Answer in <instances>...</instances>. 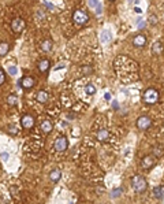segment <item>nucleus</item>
<instances>
[{"label":"nucleus","instance_id":"obj_8","mask_svg":"<svg viewBox=\"0 0 164 204\" xmlns=\"http://www.w3.org/2000/svg\"><path fill=\"white\" fill-rule=\"evenodd\" d=\"M19 84H20V87L25 88V89H32V88L34 87V84H36V81H34L33 77H23Z\"/></svg>","mask_w":164,"mask_h":204},{"label":"nucleus","instance_id":"obj_4","mask_svg":"<svg viewBox=\"0 0 164 204\" xmlns=\"http://www.w3.org/2000/svg\"><path fill=\"white\" fill-rule=\"evenodd\" d=\"M25 26H26V23L22 18H14L13 21H11V29H13V32L17 33V34L22 33L23 29H25Z\"/></svg>","mask_w":164,"mask_h":204},{"label":"nucleus","instance_id":"obj_33","mask_svg":"<svg viewBox=\"0 0 164 204\" xmlns=\"http://www.w3.org/2000/svg\"><path fill=\"white\" fill-rule=\"evenodd\" d=\"M112 107H114V108H118V107H119V106H118V104H116V102H114V104H112Z\"/></svg>","mask_w":164,"mask_h":204},{"label":"nucleus","instance_id":"obj_7","mask_svg":"<svg viewBox=\"0 0 164 204\" xmlns=\"http://www.w3.org/2000/svg\"><path fill=\"white\" fill-rule=\"evenodd\" d=\"M20 125L23 126V129H32L34 126V118L30 114H25L20 119Z\"/></svg>","mask_w":164,"mask_h":204},{"label":"nucleus","instance_id":"obj_17","mask_svg":"<svg viewBox=\"0 0 164 204\" xmlns=\"http://www.w3.org/2000/svg\"><path fill=\"white\" fill-rule=\"evenodd\" d=\"M62 177V171L59 168H55V170H52L51 173H49V179H51L52 182H58L60 179Z\"/></svg>","mask_w":164,"mask_h":204},{"label":"nucleus","instance_id":"obj_22","mask_svg":"<svg viewBox=\"0 0 164 204\" xmlns=\"http://www.w3.org/2000/svg\"><path fill=\"white\" fill-rule=\"evenodd\" d=\"M164 153V151L162 147H153V149H152V156L153 158H162Z\"/></svg>","mask_w":164,"mask_h":204},{"label":"nucleus","instance_id":"obj_26","mask_svg":"<svg viewBox=\"0 0 164 204\" xmlns=\"http://www.w3.org/2000/svg\"><path fill=\"white\" fill-rule=\"evenodd\" d=\"M85 90H86L88 94H95V93H96V87H93L92 84H89V85H86Z\"/></svg>","mask_w":164,"mask_h":204},{"label":"nucleus","instance_id":"obj_21","mask_svg":"<svg viewBox=\"0 0 164 204\" xmlns=\"http://www.w3.org/2000/svg\"><path fill=\"white\" fill-rule=\"evenodd\" d=\"M17 103H18V96H17L15 93H11L7 96V104L10 106V107H14V106H17Z\"/></svg>","mask_w":164,"mask_h":204},{"label":"nucleus","instance_id":"obj_25","mask_svg":"<svg viewBox=\"0 0 164 204\" xmlns=\"http://www.w3.org/2000/svg\"><path fill=\"white\" fill-rule=\"evenodd\" d=\"M81 70H82V74H84V75H90L93 73V67L92 66H84Z\"/></svg>","mask_w":164,"mask_h":204},{"label":"nucleus","instance_id":"obj_30","mask_svg":"<svg viewBox=\"0 0 164 204\" xmlns=\"http://www.w3.org/2000/svg\"><path fill=\"white\" fill-rule=\"evenodd\" d=\"M149 22L152 23V25H155V23L157 22V19H156V17L155 15H151V18H149Z\"/></svg>","mask_w":164,"mask_h":204},{"label":"nucleus","instance_id":"obj_11","mask_svg":"<svg viewBox=\"0 0 164 204\" xmlns=\"http://www.w3.org/2000/svg\"><path fill=\"white\" fill-rule=\"evenodd\" d=\"M133 44H134V47H144L146 44V37L144 34H137L133 38Z\"/></svg>","mask_w":164,"mask_h":204},{"label":"nucleus","instance_id":"obj_32","mask_svg":"<svg viewBox=\"0 0 164 204\" xmlns=\"http://www.w3.org/2000/svg\"><path fill=\"white\" fill-rule=\"evenodd\" d=\"M144 28H145V22H144V21H140V22H138V29H141V30H142Z\"/></svg>","mask_w":164,"mask_h":204},{"label":"nucleus","instance_id":"obj_10","mask_svg":"<svg viewBox=\"0 0 164 204\" xmlns=\"http://www.w3.org/2000/svg\"><path fill=\"white\" fill-rule=\"evenodd\" d=\"M141 166L144 168H152L155 166V159H153V156H145V158L142 159V162H141Z\"/></svg>","mask_w":164,"mask_h":204},{"label":"nucleus","instance_id":"obj_12","mask_svg":"<svg viewBox=\"0 0 164 204\" xmlns=\"http://www.w3.org/2000/svg\"><path fill=\"white\" fill-rule=\"evenodd\" d=\"M163 51H164L163 43H160V41H155L153 45H152V54H153V55H160V54H163Z\"/></svg>","mask_w":164,"mask_h":204},{"label":"nucleus","instance_id":"obj_1","mask_svg":"<svg viewBox=\"0 0 164 204\" xmlns=\"http://www.w3.org/2000/svg\"><path fill=\"white\" fill-rule=\"evenodd\" d=\"M131 186H133L136 193H144V192L146 191V188H148V182H146L144 175L137 174V175H134L133 179H131Z\"/></svg>","mask_w":164,"mask_h":204},{"label":"nucleus","instance_id":"obj_28","mask_svg":"<svg viewBox=\"0 0 164 204\" xmlns=\"http://www.w3.org/2000/svg\"><path fill=\"white\" fill-rule=\"evenodd\" d=\"M6 82V74L2 69H0V85H3Z\"/></svg>","mask_w":164,"mask_h":204},{"label":"nucleus","instance_id":"obj_18","mask_svg":"<svg viewBox=\"0 0 164 204\" xmlns=\"http://www.w3.org/2000/svg\"><path fill=\"white\" fill-rule=\"evenodd\" d=\"M153 194H155V197L159 199V200L164 199V185L163 186H156V188L153 189Z\"/></svg>","mask_w":164,"mask_h":204},{"label":"nucleus","instance_id":"obj_27","mask_svg":"<svg viewBox=\"0 0 164 204\" xmlns=\"http://www.w3.org/2000/svg\"><path fill=\"white\" fill-rule=\"evenodd\" d=\"M17 73H18V67H15V66L8 67V74H10V75H15Z\"/></svg>","mask_w":164,"mask_h":204},{"label":"nucleus","instance_id":"obj_3","mask_svg":"<svg viewBox=\"0 0 164 204\" xmlns=\"http://www.w3.org/2000/svg\"><path fill=\"white\" fill-rule=\"evenodd\" d=\"M73 19H74V22L78 23V25H85V23L89 21V15H88V13H85L84 10H75L74 15H73Z\"/></svg>","mask_w":164,"mask_h":204},{"label":"nucleus","instance_id":"obj_34","mask_svg":"<svg viewBox=\"0 0 164 204\" xmlns=\"http://www.w3.org/2000/svg\"><path fill=\"white\" fill-rule=\"evenodd\" d=\"M110 2H115V0H110Z\"/></svg>","mask_w":164,"mask_h":204},{"label":"nucleus","instance_id":"obj_24","mask_svg":"<svg viewBox=\"0 0 164 204\" xmlns=\"http://www.w3.org/2000/svg\"><path fill=\"white\" fill-rule=\"evenodd\" d=\"M7 133L11 136H17L18 134V128H17V125H10L7 128Z\"/></svg>","mask_w":164,"mask_h":204},{"label":"nucleus","instance_id":"obj_29","mask_svg":"<svg viewBox=\"0 0 164 204\" xmlns=\"http://www.w3.org/2000/svg\"><path fill=\"white\" fill-rule=\"evenodd\" d=\"M121 193H122V189H121V188H119V189H115V191L111 193V197H118Z\"/></svg>","mask_w":164,"mask_h":204},{"label":"nucleus","instance_id":"obj_6","mask_svg":"<svg viewBox=\"0 0 164 204\" xmlns=\"http://www.w3.org/2000/svg\"><path fill=\"white\" fill-rule=\"evenodd\" d=\"M152 125V121L149 117H146V115H142V117H140L138 119H137V128L140 130H148L151 128Z\"/></svg>","mask_w":164,"mask_h":204},{"label":"nucleus","instance_id":"obj_13","mask_svg":"<svg viewBox=\"0 0 164 204\" xmlns=\"http://www.w3.org/2000/svg\"><path fill=\"white\" fill-rule=\"evenodd\" d=\"M37 100H39V103H41V104H45L49 100L48 92H45V90H39V92H37Z\"/></svg>","mask_w":164,"mask_h":204},{"label":"nucleus","instance_id":"obj_19","mask_svg":"<svg viewBox=\"0 0 164 204\" xmlns=\"http://www.w3.org/2000/svg\"><path fill=\"white\" fill-rule=\"evenodd\" d=\"M88 3H89V7L96 10L97 14L101 13V6H100V3H99V0H88Z\"/></svg>","mask_w":164,"mask_h":204},{"label":"nucleus","instance_id":"obj_9","mask_svg":"<svg viewBox=\"0 0 164 204\" xmlns=\"http://www.w3.org/2000/svg\"><path fill=\"white\" fill-rule=\"evenodd\" d=\"M37 67H39L40 73L45 74V73L49 70V67H51V62H49V59H41V60L39 62V64H37Z\"/></svg>","mask_w":164,"mask_h":204},{"label":"nucleus","instance_id":"obj_5","mask_svg":"<svg viewBox=\"0 0 164 204\" xmlns=\"http://www.w3.org/2000/svg\"><path fill=\"white\" fill-rule=\"evenodd\" d=\"M54 147L58 152H64V151L67 149V147H69V141H67V138L64 137V136H59V137L55 140Z\"/></svg>","mask_w":164,"mask_h":204},{"label":"nucleus","instance_id":"obj_16","mask_svg":"<svg viewBox=\"0 0 164 204\" xmlns=\"http://www.w3.org/2000/svg\"><path fill=\"white\" fill-rule=\"evenodd\" d=\"M52 129H54V123H52V121L47 119L41 123V130H43L44 133H51Z\"/></svg>","mask_w":164,"mask_h":204},{"label":"nucleus","instance_id":"obj_23","mask_svg":"<svg viewBox=\"0 0 164 204\" xmlns=\"http://www.w3.org/2000/svg\"><path fill=\"white\" fill-rule=\"evenodd\" d=\"M111 40V33L108 30H105V32H102L101 33V43H108V41Z\"/></svg>","mask_w":164,"mask_h":204},{"label":"nucleus","instance_id":"obj_14","mask_svg":"<svg viewBox=\"0 0 164 204\" xmlns=\"http://www.w3.org/2000/svg\"><path fill=\"white\" fill-rule=\"evenodd\" d=\"M96 137H97L99 141H107L108 138H110V132H108L107 129H101V130H99V132H97Z\"/></svg>","mask_w":164,"mask_h":204},{"label":"nucleus","instance_id":"obj_2","mask_svg":"<svg viewBox=\"0 0 164 204\" xmlns=\"http://www.w3.org/2000/svg\"><path fill=\"white\" fill-rule=\"evenodd\" d=\"M142 97L146 104H156L159 102V92L156 89H153V88H149V89H146L144 92Z\"/></svg>","mask_w":164,"mask_h":204},{"label":"nucleus","instance_id":"obj_31","mask_svg":"<svg viewBox=\"0 0 164 204\" xmlns=\"http://www.w3.org/2000/svg\"><path fill=\"white\" fill-rule=\"evenodd\" d=\"M0 158H2L3 160H7V159H8V153L7 152H3L2 155H0Z\"/></svg>","mask_w":164,"mask_h":204},{"label":"nucleus","instance_id":"obj_15","mask_svg":"<svg viewBox=\"0 0 164 204\" xmlns=\"http://www.w3.org/2000/svg\"><path fill=\"white\" fill-rule=\"evenodd\" d=\"M52 47H54V43H52V40H49V38H45V40L41 41V49H43L44 52H49L52 49Z\"/></svg>","mask_w":164,"mask_h":204},{"label":"nucleus","instance_id":"obj_20","mask_svg":"<svg viewBox=\"0 0 164 204\" xmlns=\"http://www.w3.org/2000/svg\"><path fill=\"white\" fill-rule=\"evenodd\" d=\"M10 51V44L6 43V41H2L0 43V56H6Z\"/></svg>","mask_w":164,"mask_h":204}]
</instances>
